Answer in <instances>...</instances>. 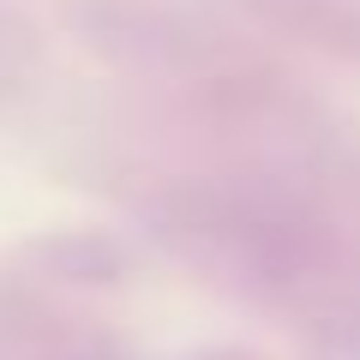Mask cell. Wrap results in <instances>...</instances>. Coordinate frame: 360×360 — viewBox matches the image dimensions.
<instances>
[{"label":"cell","instance_id":"3957f363","mask_svg":"<svg viewBox=\"0 0 360 360\" xmlns=\"http://www.w3.org/2000/svg\"><path fill=\"white\" fill-rule=\"evenodd\" d=\"M198 360H246V354H198Z\"/></svg>","mask_w":360,"mask_h":360},{"label":"cell","instance_id":"6da1fadb","mask_svg":"<svg viewBox=\"0 0 360 360\" xmlns=\"http://www.w3.org/2000/svg\"><path fill=\"white\" fill-rule=\"evenodd\" d=\"M150 222L174 258L252 307L319 319L324 300L342 295V264L324 222L258 174H186L150 198Z\"/></svg>","mask_w":360,"mask_h":360},{"label":"cell","instance_id":"7a4b0ae2","mask_svg":"<svg viewBox=\"0 0 360 360\" xmlns=\"http://www.w3.org/2000/svg\"><path fill=\"white\" fill-rule=\"evenodd\" d=\"M252 6L264 18H276V25H288L295 37L360 54V6H342V0H252Z\"/></svg>","mask_w":360,"mask_h":360}]
</instances>
